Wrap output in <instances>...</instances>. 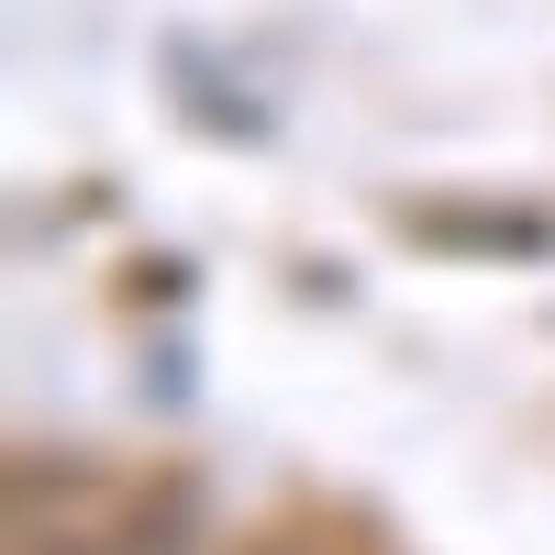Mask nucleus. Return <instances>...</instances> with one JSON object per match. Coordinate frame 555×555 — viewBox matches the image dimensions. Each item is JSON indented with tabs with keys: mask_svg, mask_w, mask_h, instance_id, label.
Segmentation results:
<instances>
[{
	"mask_svg": "<svg viewBox=\"0 0 555 555\" xmlns=\"http://www.w3.org/2000/svg\"><path fill=\"white\" fill-rule=\"evenodd\" d=\"M56 555H190V522H178V512H156L145 533H133V522H101V533H78V544H56Z\"/></svg>",
	"mask_w": 555,
	"mask_h": 555,
	"instance_id": "nucleus-1",
	"label": "nucleus"
}]
</instances>
